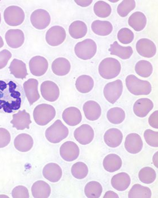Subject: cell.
<instances>
[{
  "label": "cell",
  "mask_w": 158,
  "mask_h": 198,
  "mask_svg": "<svg viewBox=\"0 0 158 198\" xmlns=\"http://www.w3.org/2000/svg\"><path fill=\"white\" fill-rule=\"evenodd\" d=\"M125 81L128 90L134 95H148L151 92V85L149 81L139 79L134 75H128Z\"/></svg>",
  "instance_id": "6da1fadb"
},
{
  "label": "cell",
  "mask_w": 158,
  "mask_h": 198,
  "mask_svg": "<svg viewBox=\"0 0 158 198\" xmlns=\"http://www.w3.org/2000/svg\"><path fill=\"white\" fill-rule=\"evenodd\" d=\"M121 70L120 63L117 59L106 58L102 60L98 67L99 74L106 79H110L117 77Z\"/></svg>",
  "instance_id": "7a4b0ae2"
},
{
  "label": "cell",
  "mask_w": 158,
  "mask_h": 198,
  "mask_svg": "<svg viewBox=\"0 0 158 198\" xmlns=\"http://www.w3.org/2000/svg\"><path fill=\"white\" fill-rule=\"evenodd\" d=\"M56 111L55 108L50 104L42 103L35 108L33 116L35 122L40 126H45L55 117Z\"/></svg>",
  "instance_id": "3957f363"
},
{
  "label": "cell",
  "mask_w": 158,
  "mask_h": 198,
  "mask_svg": "<svg viewBox=\"0 0 158 198\" xmlns=\"http://www.w3.org/2000/svg\"><path fill=\"white\" fill-rule=\"evenodd\" d=\"M68 128L60 119L56 120L48 128L45 132V136L47 140L54 144L60 142L68 135Z\"/></svg>",
  "instance_id": "277c9868"
},
{
  "label": "cell",
  "mask_w": 158,
  "mask_h": 198,
  "mask_svg": "<svg viewBox=\"0 0 158 198\" xmlns=\"http://www.w3.org/2000/svg\"><path fill=\"white\" fill-rule=\"evenodd\" d=\"M97 49L95 42L92 39L87 38L77 43L75 46L74 51L76 55L79 58L87 60L94 56Z\"/></svg>",
  "instance_id": "5b68a950"
},
{
  "label": "cell",
  "mask_w": 158,
  "mask_h": 198,
  "mask_svg": "<svg viewBox=\"0 0 158 198\" xmlns=\"http://www.w3.org/2000/svg\"><path fill=\"white\" fill-rule=\"evenodd\" d=\"M5 22L10 26H17L23 22L25 14L23 10L17 6H10L7 7L4 12Z\"/></svg>",
  "instance_id": "8992f818"
},
{
  "label": "cell",
  "mask_w": 158,
  "mask_h": 198,
  "mask_svg": "<svg viewBox=\"0 0 158 198\" xmlns=\"http://www.w3.org/2000/svg\"><path fill=\"white\" fill-rule=\"evenodd\" d=\"M123 91L122 82L118 79L109 82L105 85L103 94L106 99L110 103L114 104L120 98Z\"/></svg>",
  "instance_id": "52a82bcc"
},
{
  "label": "cell",
  "mask_w": 158,
  "mask_h": 198,
  "mask_svg": "<svg viewBox=\"0 0 158 198\" xmlns=\"http://www.w3.org/2000/svg\"><path fill=\"white\" fill-rule=\"evenodd\" d=\"M66 37L65 29L61 26L56 25L52 27L47 31L45 39L49 45L56 46L63 43Z\"/></svg>",
  "instance_id": "ba28073f"
},
{
  "label": "cell",
  "mask_w": 158,
  "mask_h": 198,
  "mask_svg": "<svg viewBox=\"0 0 158 198\" xmlns=\"http://www.w3.org/2000/svg\"><path fill=\"white\" fill-rule=\"evenodd\" d=\"M51 17L46 10L39 9L34 11L31 14L30 19L32 25L38 30L46 28L50 24Z\"/></svg>",
  "instance_id": "9c48e42d"
},
{
  "label": "cell",
  "mask_w": 158,
  "mask_h": 198,
  "mask_svg": "<svg viewBox=\"0 0 158 198\" xmlns=\"http://www.w3.org/2000/svg\"><path fill=\"white\" fill-rule=\"evenodd\" d=\"M40 92L43 98L51 102L57 100L60 96V89L57 84L51 80H46L40 85Z\"/></svg>",
  "instance_id": "30bf717a"
},
{
  "label": "cell",
  "mask_w": 158,
  "mask_h": 198,
  "mask_svg": "<svg viewBox=\"0 0 158 198\" xmlns=\"http://www.w3.org/2000/svg\"><path fill=\"white\" fill-rule=\"evenodd\" d=\"M31 73L36 76L44 75L48 68V63L47 59L44 57L37 55L33 57L29 63Z\"/></svg>",
  "instance_id": "8fae6325"
},
{
  "label": "cell",
  "mask_w": 158,
  "mask_h": 198,
  "mask_svg": "<svg viewBox=\"0 0 158 198\" xmlns=\"http://www.w3.org/2000/svg\"><path fill=\"white\" fill-rule=\"evenodd\" d=\"M74 136L80 144L86 145L93 140L94 137V132L90 126L88 124H83L75 130Z\"/></svg>",
  "instance_id": "7c38bea8"
},
{
  "label": "cell",
  "mask_w": 158,
  "mask_h": 198,
  "mask_svg": "<svg viewBox=\"0 0 158 198\" xmlns=\"http://www.w3.org/2000/svg\"><path fill=\"white\" fill-rule=\"evenodd\" d=\"M60 153L64 160L72 161L77 158L79 154L80 149L75 142L68 141L61 145L60 148Z\"/></svg>",
  "instance_id": "4fadbf2b"
},
{
  "label": "cell",
  "mask_w": 158,
  "mask_h": 198,
  "mask_svg": "<svg viewBox=\"0 0 158 198\" xmlns=\"http://www.w3.org/2000/svg\"><path fill=\"white\" fill-rule=\"evenodd\" d=\"M136 48L138 54L145 58H152L156 53V48L155 44L147 38H143L139 40L136 43Z\"/></svg>",
  "instance_id": "5bb4252c"
},
{
  "label": "cell",
  "mask_w": 158,
  "mask_h": 198,
  "mask_svg": "<svg viewBox=\"0 0 158 198\" xmlns=\"http://www.w3.org/2000/svg\"><path fill=\"white\" fill-rule=\"evenodd\" d=\"M124 147L129 153L135 154L141 151L143 147V142L140 136L138 134L132 133L126 136Z\"/></svg>",
  "instance_id": "9a60e30c"
},
{
  "label": "cell",
  "mask_w": 158,
  "mask_h": 198,
  "mask_svg": "<svg viewBox=\"0 0 158 198\" xmlns=\"http://www.w3.org/2000/svg\"><path fill=\"white\" fill-rule=\"evenodd\" d=\"M5 37L7 45L13 48H17L21 46L25 39L23 31L19 29L8 30L6 33Z\"/></svg>",
  "instance_id": "2e32d148"
},
{
  "label": "cell",
  "mask_w": 158,
  "mask_h": 198,
  "mask_svg": "<svg viewBox=\"0 0 158 198\" xmlns=\"http://www.w3.org/2000/svg\"><path fill=\"white\" fill-rule=\"evenodd\" d=\"M38 83L37 80L31 78L25 82L23 84L25 93L31 105L40 98L38 89Z\"/></svg>",
  "instance_id": "e0dca14e"
},
{
  "label": "cell",
  "mask_w": 158,
  "mask_h": 198,
  "mask_svg": "<svg viewBox=\"0 0 158 198\" xmlns=\"http://www.w3.org/2000/svg\"><path fill=\"white\" fill-rule=\"evenodd\" d=\"M62 118L68 125L74 126L80 123L82 116L80 110L77 107L71 106L67 108L63 111Z\"/></svg>",
  "instance_id": "ac0fdd59"
},
{
  "label": "cell",
  "mask_w": 158,
  "mask_h": 198,
  "mask_svg": "<svg viewBox=\"0 0 158 198\" xmlns=\"http://www.w3.org/2000/svg\"><path fill=\"white\" fill-rule=\"evenodd\" d=\"M153 107V102L150 99L142 98L135 102L133 106V110L137 116L143 118L147 115Z\"/></svg>",
  "instance_id": "d6986e66"
},
{
  "label": "cell",
  "mask_w": 158,
  "mask_h": 198,
  "mask_svg": "<svg viewBox=\"0 0 158 198\" xmlns=\"http://www.w3.org/2000/svg\"><path fill=\"white\" fill-rule=\"evenodd\" d=\"M42 172L44 177L52 183L58 181L62 174L61 168L58 164L53 162L47 164L44 167Z\"/></svg>",
  "instance_id": "ffe728a7"
},
{
  "label": "cell",
  "mask_w": 158,
  "mask_h": 198,
  "mask_svg": "<svg viewBox=\"0 0 158 198\" xmlns=\"http://www.w3.org/2000/svg\"><path fill=\"white\" fill-rule=\"evenodd\" d=\"M83 110L86 118L89 120L94 121L98 119L101 114V108L97 102L89 100L84 103Z\"/></svg>",
  "instance_id": "44dd1931"
},
{
  "label": "cell",
  "mask_w": 158,
  "mask_h": 198,
  "mask_svg": "<svg viewBox=\"0 0 158 198\" xmlns=\"http://www.w3.org/2000/svg\"><path fill=\"white\" fill-rule=\"evenodd\" d=\"M123 139V135L121 131L114 128L107 130L104 136V140L106 144L112 148H116L119 146Z\"/></svg>",
  "instance_id": "7402d4cb"
},
{
  "label": "cell",
  "mask_w": 158,
  "mask_h": 198,
  "mask_svg": "<svg viewBox=\"0 0 158 198\" xmlns=\"http://www.w3.org/2000/svg\"><path fill=\"white\" fill-rule=\"evenodd\" d=\"M31 123L29 114L24 110L14 114L13 119L10 121L13 127L18 130L29 129Z\"/></svg>",
  "instance_id": "603a6c76"
},
{
  "label": "cell",
  "mask_w": 158,
  "mask_h": 198,
  "mask_svg": "<svg viewBox=\"0 0 158 198\" xmlns=\"http://www.w3.org/2000/svg\"><path fill=\"white\" fill-rule=\"evenodd\" d=\"M131 181V178L128 174L125 172H122L112 177L111 183L114 189L118 191H123L128 188Z\"/></svg>",
  "instance_id": "cb8c5ba5"
},
{
  "label": "cell",
  "mask_w": 158,
  "mask_h": 198,
  "mask_svg": "<svg viewBox=\"0 0 158 198\" xmlns=\"http://www.w3.org/2000/svg\"><path fill=\"white\" fill-rule=\"evenodd\" d=\"M53 72L59 76H63L68 74L71 69V64L66 58L59 57L55 59L52 64Z\"/></svg>",
  "instance_id": "d4e9b609"
},
{
  "label": "cell",
  "mask_w": 158,
  "mask_h": 198,
  "mask_svg": "<svg viewBox=\"0 0 158 198\" xmlns=\"http://www.w3.org/2000/svg\"><path fill=\"white\" fill-rule=\"evenodd\" d=\"M33 197L35 198H47L50 194L51 189L49 185L43 180L35 182L31 187Z\"/></svg>",
  "instance_id": "484cf974"
},
{
  "label": "cell",
  "mask_w": 158,
  "mask_h": 198,
  "mask_svg": "<svg viewBox=\"0 0 158 198\" xmlns=\"http://www.w3.org/2000/svg\"><path fill=\"white\" fill-rule=\"evenodd\" d=\"M33 140L31 136L26 133L18 135L15 138L14 145L18 151L23 152L29 151L32 147Z\"/></svg>",
  "instance_id": "4316f807"
},
{
  "label": "cell",
  "mask_w": 158,
  "mask_h": 198,
  "mask_svg": "<svg viewBox=\"0 0 158 198\" xmlns=\"http://www.w3.org/2000/svg\"><path fill=\"white\" fill-rule=\"evenodd\" d=\"M103 165L104 169L107 171L114 172L121 167L122 159L119 156L115 154H110L104 158Z\"/></svg>",
  "instance_id": "83f0119b"
},
{
  "label": "cell",
  "mask_w": 158,
  "mask_h": 198,
  "mask_svg": "<svg viewBox=\"0 0 158 198\" xmlns=\"http://www.w3.org/2000/svg\"><path fill=\"white\" fill-rule=\"evenodd\" d=\"M147 18L142 12L136 11L132 13L128 19L129 25L135 31H140L146 26Z\"/></svg>",
  "instance_id": "f1b7e54d"
},
{
  "label": "cell",
  "mask_w": 158,
  "mask_h": 198,
  "mask_svg": "<svg viewBox=\"0 0 158 198\" xmlns=\"http://www.w3.org/2000/svg\"><path fill=\"white\" fill-rule=\"evenodd\" d=\"M91 29L96 34L100 36H106L112 32L113 27L111 23L107 21L96 20L91 25Z\"/></svg>",
  "instance_id": "f546056e"
},
{
  "label": "cell",
  "mask_w": 158,
  "mask_h": 198,
  "mask_svg": "<svg viewBox=\"0 0 158 198\" xmlns=\"http://www.w3.org/2000/svg\"><path fill=\"white\" fill-rule=\"evenodd\" d=\"M75 85L78 92L83 93H87L92 89L94 86V81L90 76L83 75L77 78Z\"/></svg>",
  "instance_id": "4dcf8cb0"
},
{
  "label": "cell",
  "mask_w": 158,
  "mask_h": 198,
  "mask_svg": "<svg viewBox=\"0 0 158 198\" xmlns=\"http://www.w3.org/2000/svg\"><path fill=\"white\" fill-rule=\"evenodd\" d=\"M109 50L111 54L117 56L123 59L129 58L133 53V50L131 46H122L116 41L110 45Z\"/></svg>",
  "instance_id": "1f68e13d"
},
{
  "label": "cell",
  "mask_w": 158,
  "mask_h": 198,
  "mask_svg": "<svg viewBox=\"0 0 158 198\" xmlns=\"http://www.w3.org/2000/svg\"><path fill=\"white\" fill-rule=\"evenodd\" d=\"M69 32L73 38L78 39L85 36L87 32L86 24L81 20H76L71 23L69 26Z\"/></svg>",
  "instance_id": "d6a6232c"
},
{
  "label": "cell",
  "mask_w": 158,
  "mask_h": 198,
  "mask_svg": "<svg viewBox=\"0 0 158 198\" xmlns=\"http://www.w3.org/2000/svg\"><path fill=\"white\" fill-rule=\"evenodd\" d=\"M9 68L11 73L16 78L23 79L27 74L26 65L21 60L14 59L11 62Z\"/></svg>",
  "instance_id": "836d02e7"
},
{
  "label": "cell",
  "mask_w": 158,
  "mask_h": 198,
  "mask_svg": "<svg viewBox=\"0 0 158 198\" xmlns=\"http://www.w3.org/2000/svg\"><path fill=\"white\" fill-rule=\"evenodd\" d=\"M151 196L152 192L148 187L138 183L132 186L128 193L129 198H150Z\"/></svg>",
  "instance_id": "e575fe53"
},
{
  "label": "cell",
  "mask_w": 158,
  "mask_h": 198,
  "mask_svg": "<svg viewBox=\"0 0 158 198\" xmlns=\"http://www.w3.org/2000/svg\"><path fill=\"white\" fill-rule=\"evenodd\" d=\"M102 191V185L98 182L91 181L88 183L84 188L86 196L88 198H98L101 195Z\"/></svg>",
  "instance_id": "d590c367"
},
{
  "label": "cell",
  "mask_w": 158,
  "mask_h": 198,
  "mask_svg": "<svg viewBox=\"0 0 158 198\" xmlns=\"http://www.w3.org/2000/svg\"><path fill=\"white\" fill-rule=\"evenodd\" d=\"M107 118L111 123L118 124L122 123L125 118V113L121 108L114 107L110 109L106 114Z\"/></svg>",
  "instance_id": "8d00e7d4"
},
{
  "label": "cell",
  "mask_w": 158,
  "mask_h": 198,
  "mask_svg": "<svg viewBox=\"0 0 158 198\" xmlns=\"http://www.w3.org/2000/svg\"><path fill=\"white\" fill-rule=\"evenodd\" d=\"M136 73L140 76L147 78L149 77L153 71V67L149 61L144 60L138 62L135 66Z\"/></svg>",
  "instance_id": "74e56055"
},
{
  "label": "cell",
  "mask_w": 158,
  "mask_h": 198,
  "mask_svg": "<svg viewBox=\"0 0 158 198\" xmlns=\"http://www.w3.org/2000/svg\"><path fill=\"white\" fill-rule=\"evenodd\" d=\"M94 11L98 17L105 18L110 15L111 8L110 6L107 2L103 1H99L94 4Z\"/></svg>",
  "instance_id": "f35d334b"
},
{
  "label": "cell",
  "mask_w": 158,
  "mask_h": 198,
  "mask_svg": "<svg viewBox=\"0 0 158 198\" xmlns=\"http://www.w3.org/2000/svg\"><path fill=\"white\" fill-rule=\"evenodd\" d=\"M139 178L142 183L147 184L152 183L156 179V174L155 170L150 167H145L139 171Z\"/></svg>",
  "instance_id": "ab89813d"
},
{
  "label": "cell",
  "mask_w": 158,
  "mask_h": 198,
  "mask_svg": "<svg viewBox=\"0 0 158 198\" xmlns=\"http://www.w3.org/2000/svg\"><path fill=\"white\" fill-rule=\"evenodd\" d=\"M72 175L75 178L82 179L85 178L88 174V169L84 163L79 161L74 164L71 169Z\"/></svg>",
  "instance_id": "60d3db41"
},
{
  "label": "cell",
  "mask_w": 158,
  "mask_h": 198,
  "mask_svg": "<svg viewBox=\"0 0 158 198\" xmlns=\"http://www.w3.org/2000/svg\"><path fill=\"white\" fill-rule=\"evenodd\" d=\"M135 2L134 0H123L118 6L117 11L122 17H125L135 8Z\"/></svg>",
  "instance_id": "b9f144b4"
},
{
  "label": "cell",
  "mask_w": 158,
  "mask_h": 198,
  "mask_svg": "<svg viewBox=\"0 0 158 198\" xmlns=\"http://www.w3.org/2000/svg\"><path fill=\"white\" fill-rule=\"evenodd\" d=\"M117 38L119 41L123 44H127L131 43L134 38L133 32L128 28L121 29L117 34Z\"/></svg>",
  "instance_id": "7bdbcfd3"
},
{
  "label": "cell",
  "mask_w": 158,
  "mask_h": 198,
  "mask_svg": "<svg viewBox=\"0 0 158 198\" xmlns=\"http://www.w3.org/2000/svg\"><path fill=\"white\" fill-rule=\"evenodd\" d=\"M143 136L146 142L150 146L154 147H158V132L150 129H147L144 132Z\"/></svg>",
  "instance_id": "ee69618b"
},
{
  "label": "cell",
  "mask_w": 158,
  "mask_h": 198,
  "mask_svg": "<svg viewBox=\"0 0 158 198\" xmlns=\"http://www.w3.org/2000/svg\"><path fill=\"white\" fill-rule=\"evenodd\" d=\"M11 194L13 198L29 197L28 189L25 186L22 185H19L14 188L12 191Z\"/></svg>",
  "instance_id": "f6af8a7d"
},
{
  "label": "cell",
  "mask_w": 158,
  "mask_h": 198,
  "mask_svg": "<svg viewBox=\"0 0 158 198\" xmlns=\"http://www.w3.org/2000/svg\"><path fill=\"white\" fill-rule=\"evenodd\" d=\"M21 103V99L20 97L11 101L10 103L6 101L3 107V110L6 113H11L13 110H18L20 108Z\"/></svg>",
  "instance_id": "bcb514c9"
},
{
  "label": "cell",
  "mask_w": 158,
  "mask_h": 198,
  "mask_svg": "<svg viewBox=\"0 0 158 198\" xmlns=\"http://www.w3.org/2000/svg\"><path fill=\"white\" fill-rule=\"evenodd\" d=\"M10 138L8 131L5 128H0V148L7 145L10 142Z\"/></svg>",
  "instance_id": "7dc6e473"
},
{
  "label": "cell",
  "mask_w": 158,
  "mask_h": 198,
  "mask_svg": "<svg viewBox=\"0 0 158 198\" xmlns=\"http://www.w3.org/2000/svg\"><path fill=\"white\" fill-rule=\"evenodd\" d=\"M11 56V53L7 50H3L0 52V69L6 66Z\"/></svg>",
  "instance_id": "c3c4849f"
},
{
  "label": "cell",
  "mask_w": 158,
  "mask_h": 198,
  "mask_svg": "<svg viewBox=\"0 0 158 198\" xmlns=\"http://www.w3.org/2000/svg\"><path fill=\"white\" fill-rule=\"evenodd\" d=\"M148 123L152 127L156 129L158 128V111H154L150 115L148 118Z\"/></svg>",
  "instance_id": "681fc988"
},
{
  "label": "cell",
  "mask_w": 158,
  "mask_h": 198,
  "mask_svg": "<svg viewBox=\"0 0 158 198\" xmlns=\"http://www.w3.org/2000/svg\"><path fill=\"white\" fill-rule=\"evenodd\" d=\"M75 3L78 5L83 7H87L90 5L92 3L91 0H74Z\"/></svg>",
  "instance_id": "f907efd6"
},
{
  "label": "cell",
  "mask_w": 158,
  "mask_h": 198,
  "mask_svg": "<svg viewBox=\"0 0 158 198\" xmlns=\"http://www.w3.org/2000/svg\"><path fill=\"white\" fill-rule=\"evenodd\" d=\"M103 198H118L119 196L118 195L114 192L111 191H109L106 192L104 195Z\"/></svg>",
  "instance_id": "816d5d0a"
},
{
  "label": "cell",
  "mask_w": 158,
  "mask_h": 198,
  "mask_svg": "<svg viewBox=\"0 0 158 198\" xmlns=\"http://www.w3.org/2000/svg\"><path fill=\"white\" fill-rule=\"evenodd\" d=\"M153 162L155 166L158 168V151L154 154L153 157Z\"/></svg>",
  "instance_id": "f5cc1de1"
},
{
  "label": "cell",
  "mask_w": 158,
  "mask_h": 198,
  "mask_svg": "<svg viewBox=\"0 0 158 198\" xmlns=\"http://www.w3.org/2000/svg\"><path fill=\"white\" fill-rule=\"evenodd\" d=\"M7 84L5 82L0 80V90L3 91L7 87Z\"/></svg>",
  "instance_id": "db71d44e"
},
{
  "label": "cell",
  "mask_w": 158,
  "mask_h": 198,
  "mask_svg": "<svg viewBox=\"0 0 158 198\" xmlns=\"http://www.w3.org/2000/svg\"><path fill=\"white\" fill-rule=\"evenodd\" d=\"M6 101L4 100L0 99V109L3 108Z\"/></svg>",
  "instance_id": "11a10c76"
},
{
  "label": "cell",
  "mask_w": 158,
  "mask_h": 198,
  "mask_svg": "<svg viewBox=\"0 0 158 198\" xmlns=\"http://www.w3.org/2000/svg\"><path fill=\"white\" fill-rule=\"evenodd\" d=\"M4 45V41L2 37L0 36V48L2 47Z\"/></svg>",
  "instance_id": "9f6ffc18"
},
{
  "label": "cell",
  "mask_w": 158,
  "mask_h": 198,
  "mask_svg": "<svg viewBox=\"0 0 158 198\" xmlns=\"http://www.w3.org/2000/svg\"><path fill=\"white\" fill-rule=\"evenodd\" d=\"M118 1H116V0H113V1H110L112 2H117Z\"/></svg>",
  "instance_id": "6f0895ef"
},
{
  "label": "cell",
  "mask_w": 158,
  "mask_h": 198,
  "mask_svg": "<svg viewBox=\"0 0 158 198\" xmlns=\"http://www.w3.org/2000/svg\"><path fill=\"white\" fill-rule=\"evenodd\" d=\"M1 13L0 12V23H1Z\"/></svg>",
  "instance_id": "680465c9"
},
{
  "label": "cell",
  "mask_w": 158,
  "mask_h": 198,
  "mask_svg": "<svg viewBox=\"0 0 158 198\" xmlns=\"http://www.w3.org/2000/svg\"></svg>",
  "instance_id": "91938a15"
}]
</instances>
